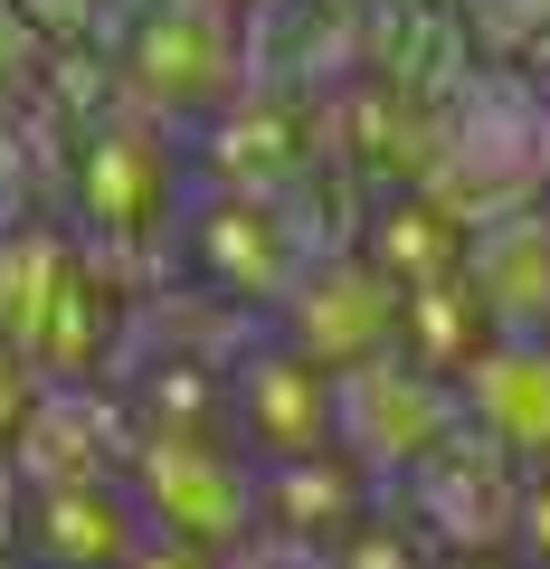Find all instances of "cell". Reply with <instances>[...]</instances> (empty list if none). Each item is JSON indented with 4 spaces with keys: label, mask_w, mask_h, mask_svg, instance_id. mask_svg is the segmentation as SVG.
I'll return each instance as SVG.
<instances>
[{
    "label": "cell",
    "mask_w": 550,
    "mask_h": 569,
    "mask_svg": "<svg viewBox=\"0 0 550 569\" xmlns=\"http://www.w3.org/2000/svg\"><path fill=\"white\" fill-rule=\"evenodd\" d=\"M456 418L512 466H550V332H493L456 370Z\"/></svg>",
    "instance_id": "obj_8"
},
{
    "label": "cell",
    "mask_w": 550,
    "mask_h": 569,
    "mask_svg": "<svg viewBox=\"0 0 550 569\" xmlns=\"http://www.w3.org/2000/svg\"><path fill=\"white\" fill-rule=\"evenodd\" d=\"M123 493L190 550H228L257 531V456L228 427H133Z\"/></svg>",
    "instance_id": "obj_2"
},
{
    "label": "cell",
    "mask_w": 550,
    "mask_h": 569,
    "mask_svg": "<svg viewBox=\"0 0 550 569\" xmlns=\"http://www.w3.org/2000/svg\"><path fill=\"white\" fill-rule=\"evenodd\" d=\"M456 427V380L408 351H380V361L332 370V447L380 485V475H408L418 456Z\"/></svg>",
    "instance_id": "obj_4"
},
{
    "label": "cell",
    "mask_w": 550,
    "mask_h": 569,
    "mask_svg": "<svg viewBox=\"0 0 550 569\" xmlns=\"http://www.w3.org/2000/svg\"><path fill=\"white\" fill-rule=\"evenodd\" d=\"M228 10H257V0H228Z\"/></svg>",
    "instance_id": "obj_17"
},
{
    "label": "cell",
    "mask_w": 550,
    "mask_h": 569,
    "mask_svg": "<svg viewBox=\"0 0 550 569\" xmlns=\"http://www.w3.org/2000/svg\"><path fill=\"white\" fill-rule=\"evenodd\" d=\"M456 276H466V295L484 305L493 332H550V200L474 219Z\"/></svg>",
    "instance_id": "obj_9"
},
{
    "label": "cell",
    "mask_w": 550,
    "mask_h": 569,
    "mask_svg": "<svg viewBox=\"0 0 550 569\" xmlns=\"http://www.w3.org/2000/svg\"><path fill=\"white\" fill-rule=\"evenodd\" d=\"M531 86H541V104H550V48H541V58H531Z\"/></svg>",
    "instance_id": "obj_16"
},
{
    "label": "cell",
    "mask_w": 550,
    "mask_h": 569,
    "mask_svg": "<svg viewBox=\"0 0 550 569\" xmlns=\"http://www.w3.org/2000/svg\"><path fill=\"white\" fill-rule=\"evenodd\" d=\"M181 247H190V266H200V284L219 305H238V313H276V295L294 284V266L313 257V247L294 238L286 200L219 190V181H200V200L181 209Z\"/></svg>",
    "instance_id": "obj_6"
},
{
    "label": "cell",
    "mask_w": 550,
    "mask_h": 569,
    "mask_svg": "<svg viewBox=\"0 0 550 569\" xmlns=\"http://www.w3.org/2000/svg\"><path fill=\"white\" fill-rule=\"evenodd\" d=\"M39 361H29V351L20 342H10V332H0V447H10V437H20V418H29V408H39Z\"/></svg>",
    "instance_id": "obj_13"
},
{
    "label": "cell",
    "mask_w": 550,
    "mask_h": 569,
    "mask_svg": "<svg viewBox=\"0 0 550 569\" xmlns=\"http://www.w3.org/2000/svg\"><path fill=\"white\" fill-rule=\"evenodd\" d=\"M67 200H77V238L96 247L104 266L152 257V247L181 228V209H190L181 123L143 114V104L96 114V123H86V142H77V162H67Z\"/></svg>",
    "instance_id": "obj_1"
},
{
    "label": "cell",
    "mask_w": 550,
    "mask_h": 569,
    "mask_svg": "<svg viewBox=\"0 0 550 569\" xmlns=\"http://www.w3.org/2000/svg\"><path fill=\"white\" fill-rule=\"evenodd\" d=\"M20 466H10V447H0V541H10V531H20Z\"/></svg>",
    "instance_id": "obj_15"
},
{
    "label": "cell",
    "mask_w": 550,
    "mask_h": 569,
    "mask_svg": "<svg viewBox=\"0 0 550 569\" xmlns=\"http://www.w3.org/2000/svg\"><path fill=\"white\" fill-rule=\"evenodd\" d=\"M29 77H39V29H29L20 0H0V104L20 96Z\"/></svg>",
    "instance_id": "obj_14"
},
{
    "label": "cell",
    "mask_w": 550,
    "mask_h": 569,
    "mask_svg": "<svg viewBox=\"0 0 550 569\" xmlns=\"http://www.w3.org/2000/svg\"><path fill=\"white\" fill-rule=\"evenodd\" d=\"M266 323L286 332L313 370H351V361L399 351V284H389L361 247H313Z\"/></svg>",
    "instance_id": "obj_5"
},
{
    "label": "cell",
    "mask_w": 550,
    "mask_h": 569,
    "mask_svg": "<svg viewBox=\"0 0 550 569\" xmlns=\"http://www.w3.org/2000/svg\"><path fill=\"white\" fill-rule=\"evenodd\" d=\"M219 418L257 466H286V456L332 447V370H313L286 332H257L247 351H228L219 380Z\"/></svg>",
    "instance_id": "obj_7"
},
{
    "label": "cell",
    "mask_w": 550,
    "mask_h": 569,
    "mask_svg": "<svg viewBox=\"0 0 550 569\" xmlns=\"http://www.w3.org/2000/svg\"><path fill=\"white\" fill-rule=\"evenodd\" d=\"M456 20L484 67H531L550 48V0H456Z\"/></svg>",
    "instance_id": "obj_11"
},
{
    "label": "cell",
    "mask_w": 550,
    "mask_h": 569,
    "mask_svg": "<svg viewBox=\"0 0 550 569\" xmlns=\"http://www.w3.org/2000/svg\"><path fill=\"white\" fill-rule=\"evenodd\" d=\"M123 104H143L162 123H200L247 86V10L228 0H143L114 48Z\"/></svg>",
    "instance_id": "obj_3"
},
{
    "label": "cell",
    "mask_w": 550,
    "mask_h": 569,
    "mask_svg": "<svg viewBox=\"0 0 550 569\" xmlns=\"http://www.w3.org/2000/svg\"><path fill=\"white\" fill-rule=\"evenodd\" d=\"M351 247H361V257L408 295V284H437V276L466 266V219H456L447 200H428L418 181H389V190H370L361 238H351Z\"/></svg>",
    "instance_id": "obj_10"
},
{
    "label": "cell",
    "mask_w": 550,
    "mask_h": 569,
    "mask_svg": "<svg viewBox=\"0 0 550 569\" xmlns=\"http://www.w3.org/2000/svg\"><path fill=\"white\" fill-rule=\"evenodd\" d=\"M512 550L531 569H550V466H531L522 493H512Z\"/></svg>",
    "instance_id": "obj_12"
}]
</instances>
